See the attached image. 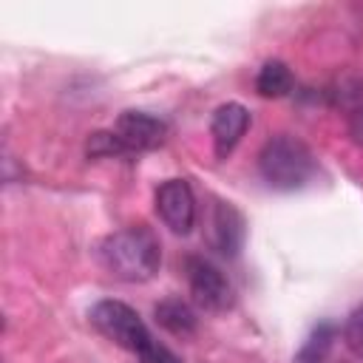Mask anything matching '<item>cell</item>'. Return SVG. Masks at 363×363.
<instances>
[{
	"mask_svg": "<svg viewBox=\"0 0 363 363\" xmlns=\"http://www.w3.org/2000/svg\"><path fill=\"white\" fill-rule=\"evenodd\" d=\"M244 238H247V224H244L241 210L230 201L213 199L210 213H207V244L218 255L235 258L244 247Z\"/></svg>",
	"mask_w": 363,
	"mask_h": 363,
	"instance_id": "cell-5",
	"label": "cell"
},
{
	"mask_svg": "<svg viewBox=\"0 0 363 363\" xmlns=\"http://www.w3.org/2000/svg\"><path fill=\"white\" fill-rule=\"evenodd\" d=\"M343 343L354 357H363V303L349 312L343 323Z\"/></svg>",
	"mask_w": 363,
	"mask_h": 363,
	"instance_id": "cell-13",
	"label": "cell"
},
{
	"mask_svg": "<svg viewBox=\"0 0 363 363\" xmlns=\"http://www.w3.org/2000/svg\"><path fill=\"white\" fill-rule=\"evenodd\" d=\"M153 315H156V323L164 332L176 335V337H187L199 326V318H196L193 306L187 301H182V298H164V301H159L156 309H153Z\"/></svg>",
	"mask_w": 363,
	"mask_h": 363,
	"instance_id": "cell-9",
	"label": "cell"
},
{
	"mask_svg": "<svg viewBox=\"0 0 363 363\" xmlns=\"http://www.w3.org/2000/svg\"><path fill=\"white\" fill-rule=\"evenodd\" d=\"M113 133L119 136L128 153H147L164 142L167 125L159 116L145 113V111H122L113 125Z\"/></svg>",
	"mask_w": 363,
	"mask_h": 363,
	"instance_id": "cell-7",
	"label": "cell"
},
{
	"mask_svg": "<svg viewBox=\"0 0 363 363\" xmlns=\"http://www.w3.org/2000/svg\"><path fill=\"white\" fill-rule=\"evenodd\" d=\"M349 133L354 136V142L363 145V102H357V105L349 111Z\"/></svg>",
	"mask_w": 363,
	"mask_h": 363,
	"instance_id": "cell-15",
	"label": "cell"
},
{
	"mask_svg": "<svg viewBox=\"0 0 363 363\" xmlns=\"http://www.w3.org/2000/svg\"><path fill=\"white\" fill-rule=\"evenodd\" d=\"M96 261L116 281L142 284L159 272L162 244L150 227L133 224V227H125V230L105 235L96 244Z\"/></svg>",
	"mask_w": 363,
	"mask_h": 363,
	"instance_id": "cell-1",
	"label": "cell"
},
{
	"mask_svg": "<svg viewBox=\"0 0 363 363\" xmlns=\"http://www.w3.org/2000/svg\"><path fill=\"white\" fill-rule=\"evenodd\" d=\"M292 88H295V77H292V71L286 68V62H281V60L264 62V65L258 68V74H255V91H258V96H264V99H281V96H286Z\"/></svg>",
	"mask_w": 363,
	"mask_h": 363,
	"instance_id": "cell-10",
	"label": "cell"
},
{
	"mask_svg": "<svg viewBox=\"0 0 363 363\" xmlns=\"http://www.w3.org/2000/svg\"><path fill=\"white\" fill-rule=\"evenodd\" d=\"M318 170L309 145L292 133H275L258 153V173L272 190H301Z\"/></svg>",
	"mask_w": 363,
	"mask_h": 363,
	"instance_id": "cell-2",
	"label": "cell"
},
{
	"mask_svg": "<svg viewBox=\"0 0 363 363\" xmlns=\"http://www.w3.org/2000/svg\"><path fill=\"white\" fill-rule=\"evenodd\" d=\"M156 213L179 235L196 227V196L187 179H167L156 187Z\"/></svg>",
	"mask_w": 363,
	"mask_h": 363,
	"instance_id": "cell-6",
	"label": "cell"
},
{
	"mask_svg": "<svg viewBox=\"0 0 363 363\" xmlns=\"http://www.w3.org/2000/svg\"><path fill=\"white\" fill-rule=\"evenodd\" d=\"M139 363H184L176 352H170L164 343H159V340H153L142 354H139Z\"/></svg>",
	"mask_w": 363,
	"mask_h": 363,
	"instance_id": "cell-14",
	"label": "cell"
},
{
	"mask_svg": "<svg viewBox=\"0 0 363 363\" xmlns=\"http://www.w3.org/2000/svg\"><path fill=\"white\" fill-rule=\"evenodd\" d=\"M332 340H335V326H332V323H320V326L309 335V340L303 343L301 360H318V363H320V357L326 354V349L332 346Z\"/></svg>",
	"mask_w": 363,
	"mask_h": 363,
	"instance_id": "cell-12",
	"label": "cell"
},
{
	"mask_svg": "<svg viewBox=\"0 0 363 363\" xmlns=\"http://www.w3.org/2000/svg\"><path fill=\"white\" fill-rule=\"evenodd\" d=\"M250 128V111L241 102H224L213 111L210 116V136H213V150L218 159H227L241 136Z\"/></svg>",
	"mask_w": 363,
	"mask_h": 363,
	"instance_id": "cell-8",
	"label": "cell"
},
{
	"mask_svg": "<svg viewBox=\"0 0 363 363\" xmlns=\"http://www.w3.org/2000/svg\"><path fill=\"white\" fill-rule=\"evenodd\" d=\"M301 363H318V360H301Z\"/></svg>",
	"mask_w": 363,
	"mask_h": 363,
	"instance_id": "cell-16",
	"label": "cell"
},
{
	"mask_svg": "<svg viewBox=\"0 0 363 363\" xmlns=\"http://www.w3.org/2000/svg\"><path fill=\"white\" fill-rule=\"evenodd\" d=\"M85 153L91 159H111V156H130L125 150V145L119 142V136L113 130H94L85 142Z\"/></svg>",
	"mask_w": 363,
	"mask_h": 363,
	"instance_id": "cell-11",
	"label": "cell"
},
{
	"mask_svg": "<svg viewBox=\"0 0 363 363\" xmlns=\"http://www.w3.org/2000/svg\"><path fill=\"white\" fill-rule=\"evenodd\" d=\"M184 278L190 286L193 301L207 312H224L233 306L235 292L230 278L204 255H187L184 258Z\"/></svg>",
	"mask_w": 363,
	"mask_h": 363,
	"instance_id": "cell-4",
	"label": "cell"
},
{
	"mask_svg": "<svg viewBox=\"0 0 363 363\" xmlns=\"http://www.w3.org/2000/svg\"><path fill=\"white\" fill-rule=\"evenodd\" d=\"M88 318H91V323L96 326L99 335H105L119 349L133 352L136 357L153 343L150 329L145 326V320L139 318V312L133 306H128L125 301L105 298V301H99V303L91 306Z\"/></svg>",
	"mask_w": 363,
	"mask_h": 363,
	"instance_id": "cell-3",
	"label": "cell"
}]
</instances>
